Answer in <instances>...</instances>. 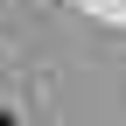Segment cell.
Returning <instances> with one entry per match:
<instances>
[{
    "mask_svg": "<svg viewBox=\"0 0 126 126\" xmlns=\"http://www.w3.org/2000/svg\"><path fill=\"white\" fill-rule=\"evenodd\" d=\"M0 126H14V119H7V112H0Z\"/></svg>",
    "mask_w": 126,
    "mask_h": 126,
    "instance_id": "cell-1",
    "label": "cell"
}]
</instances>
